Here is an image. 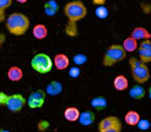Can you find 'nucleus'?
Returning <instances> with one entry per match:
<instances>
[{
  "instance_id": "1",
  "label": "nucleus",
  "mask_w": 151,
  "mask_h": 132,
  "mask_svg": "<svg viewBox=\"0 0 151 132\" xmlns=\"http://www.w3.org/2000/svg\"><path fill=\"white\" fill-rule=\"evenodd\" d=\"M64 14L67 18L65 34L69 37H76L78 34V22L83 20L87 15V8L81 0H74L64 6Z\"/></svg>"
},
{
  "instance_id": "2",
  "label": "nucleus",
  "mask_w": 151,
  "mask_h": 132,
  "mask_svg": "<svg viewBox=\"0 0 151 132\" xmlns=\"http://www.w3.org/2000/svg\"><path fill=\"white\" fill-rule=\"evenodd\" d=\"M5 28L8 32L15 36H22L29 31L31 26V21L27 15L21 12H15L6 17Z\"/></svg>"
},
{
  "instance_id": "3",
  "label": "nucleus",
  "mask_w": 151,
  "mask_h": 132,
  "mask_svg": "<svg viewBox=\"0 0 151 132\" xmlns=\"http://www.w3.org/2000/svg\"><path fill=\"white\" fill-rule=\"evenodd\" d=\"M129 65L132 78L138 84H143L150 79V71L147 64H144L138 58L131 57L129 60Z\"/></svg>"
},
{
  "instance_id": "4",
  "label": "nucleus",
  "mask_w": 151,
  "mask_h": 132,
  "mask_svg": "<svg viewBox=\"0 0 151 132\" xmlns=\"http://www.w3.org/2000/svg\"><path fill=\"white\" fill-rule=\"evenodd\" d=\"M127 57V52L121 44H112L107 48L102 59V65L106 68L113 67L118 63L124 61Z\"/></svg>"
},
{
  "instance_id": "5",
  "label": "nucleus",
  "mask_w": 151,
  "mask_h": 132,
  "mask_svg": "<svg viewBox=\"0 0 151 132\" xmlns=\"http://www.w3.org/2000/svg\"><path fill=\"white\" fill-rule=\"evenodd\" d=\"M31 67L35 73L40 74H46L50 73L53 68V61L46 53H37L32 57L31 61Z\"/></svg>"
},
{
  "instance_id": "6",
  "label": "nucleus",
  "mask_w": 151,
  "mask_h": 132,
  "mask_svg": "<svg viewBox=\"0 0 151 132\" xmlns=\"http://www.w3.org/2000/svg\"><path fill=\"white\" fill-rule=\"evenodd\" d=\"M99 132H121L123 130V123L116 116H108L98 123Z\"/></svg>"
},
{
  "instance_id": "7",
  "label": "nucleus",
  "mask_w": 151,
  "mask_h": 132,
  "mask_svg": "<svg viewBox=\"0 0 151 132\" xmlns=\"http://www.w3.org/2000/svg\"><path fill=\"white\" fill-rule=\"evenodd\" d=\"M26 105L27 99L20 93H14L12 95H8L5 108H7L9 112L13 113H19Z\"/></svg>"
},
{
  "instance_id": "8",
  "label": "nucleus",
  "mask_w": 151,
  "mask_h": 132,
  "mask_svg": "<svg viewBox=\"0 0 151 132\" xmlns=\"http://www.w3.org/2000/svg\"><path fill=\"white\" fill-rule=\"evenodd\" d=\"M46 96L47 95L44 90H35L29 95L28 99H27V105L29 106V109H40V108L43 107L45 103Z\"/></svg>"
},
{
  "instance_id": "9",
  "label": "nucleus",
  "mask_w": 151,
  "mask_h": 132,
  "mask_svg": "<svg viewBox=\"0 0 151 132\" xmlns=\"http://www.w3.org/2000/svg\"><path fill=\"white\" fill-rule=\"evenodd\" d=\"M137 50L138 51V59L144 64H149L151 62V40H141Z\"/></svg>"
},
{
  "instance_id": "10",
  "label": "nucleus",
  "mask_w": 151,
  "mask_h": 132,
  "mask_svg": "<svg viewBox=\"0 0 151 132\" xmlns=\"http://www.w3.org/2000/svg\"><path fill=\"white\" fill-rule=\"evenodd\" d=\"M53 66L58 71H65L70 66V58L64 53H58L54 56Z\"/></svg>"
},
{
  "instance_id": "11",
  "label": "nucleus",
  "mask_w": 151,
  "mask_h": 132,
  "mask_svg": "<svg viewBox=\"0 0 151 132\" xmlns=\"http://www.w3.org/2000/svg\"><path fill=\"white\" fill-rule=\"evenodd\" d=\"M78 123L83 126H89L94 123L95 121V113L92 111H84L80 113V116L78 118Z\"/></svg>"
},
{
  "instance_id": "12",
  "label": "nucleus",
  "mask_w": 151,
  "mask_h": 132,
  "mask_svg": "<svg viewBox=\"0 0 151 132\" xmlns=\"http://www.w3.org/2000/svg\"><path fill=\"white\" fill-rule=\"evenodd\" d=\"M7 77L12 82H19L23 79L24 71L20 67L17 66H12L7 71Z\"/></svg>"
},
{
  "instance_id": "13",
  "label": "nucleus",
  "mask_w": 151,
  "mask_h": 132,
  "mask_svg": "<svg viewBox=\"0 0 151 132\" xmlns=\"http://www.w3.org/2000/svg\"><path fill=\"white\" fill-rule=\"evenodd\" d=\"M44 91L46 93V95L52 96V97H54V96H58L61 94L63 91V85L60 81L52 80V81H50L46 85V88H45Z\"/></svg>"
},
{
  "instance_id": "14",
  "label": "nucleus",
  "mask_w": 151,
  "mask_h": 132,
  "mask_svg": "<svg viewBox=\"0 0 151 132\" xmlns=\"http://www.w3.org/2000/svg\"><path fill=\"white\" fill-rule=\"evenodd\" d=\"M131 36L134 37V39L138 40H144V39H151V34L148 29L142 26H137L132 31Z\"/></svg>"
},
{
  "instance_id": "15",
  "label": "nucleus",
  "mask_w": 151,
  "mask_h": 132,
  "mask_svg": "<svg viewBox=\"0 0 151 132\" xmlns=\"http://www.w3.org/2000/svg\"><path fill=\"white\" fill-rule=\"evenodd\" d=\"M32 35L35 39L42 40L45 39L48 35V29L43 24H37L32 28Z\"/></svg>"
},
{
  "instance_id": "16",
  "label": "nucleus",
  "mask_w": 151,
  "mask_h": 132,
  "mask_svg": "<svg viewBox=\"0 0 151 132\" xmlns=\"http://www.w3.org/2000/svg\"><path fill=\"white\" fill-rule=\"evenodd\" d=\"M113 86L117 91H125L129 88V80L124 74H119V76H115L113 80Z\"/></svg>"
},
{
  "instance_id": "17",
  "label": "nucleus",
  "mask_w": 151,
  "mask_h": 132,
  "mask_svg": "<svg viewBox=\"0 0 151 132\" xmlns=\"http://www.w3.org/2000/svg\"><path fill=\"white\" fill-rule=\"evenodd\" d=\"M129 97L132 99H134V100H141V99H143L145 97L146 91L141 84H137V85H134L129 90Z\"/></svg>"
},
{
  "instance_id": "18",
  "label": "nucleus",
  "mask_w": 151,
  "mask_h": 132,
  "mask_svg": "<svg viewBox=\"0 0 151 132\" xmlns=\"http://www.w3.org/2000/svg\"><path fill=\"white\" fill-rule=\"evenodd\" d=\"M107 100L102 96H97V97H94L91 99L90 101V106L93 110L98 111V112H101V111H104L107 108Z\"/></svg>"
},
{
  "instance_id": "19",
  "label": "nucleus",
  "mask_w": 151,
  "mask_h": 132,
  "mask_svg": "<svg viewBox=\"0 0 151 132\" xmlns=\"http://www.w3.org/2000/svg\"><path fill=\"white\" fill-rule=\"evenodd\" d=\"M80 110L76 107H68L64 111V118L69 122L78 121V118L80 116Z\"/></svg>"
},
{
  "instance_id": "20",
  "label": "nucleus",
  "mask_w": 151,
  "mask_h": 132,
  "mask_svg": "<svg viewBox=\"0 0 151 132\" xmlns=\"http://www.w3.org/2000/svg\"><path fill=\"white\" fill-rule=\"evenodd\" d=\"M140 115L138 113L137 111H129V112H127V113L125 115V122L129 126H137V122L139 121L140 119Z\"/></svg>"
},
{
  "instance_id": "21",
  "label": "nucleus",
  "mask_w": 151,
  "mask_h": 132,
  "mask_svg": "<svg viewBox=\"0 0 151 132\" xmlns=\"http://www.w3.org/2000/svg\"><path fill=\"white\" fill-rule=\"evenodd\" d=\"M122 46L127 53H132V52H134V51H137L138 43L137 39H134V37H132L131 35H129V37L124 39Z\"/></svg>"
},
{
  "instance_id": "22",
  "label": "nucleus",
  "mask_w": 151,
  "mask_h": 132,
  "mask_svg": "<svg viewBox=\"0 0 151 132\" xmlns=\"http://www.w3.org/2000/svg\"><path fill=\"white\" fill-rule=\"evenodd\" d=\"M13 3V0H0V23L4 22L6 19V10Z\"/></svg>"
},
{
  "instance_id": "23",
  "label": "nucleus",
  "mask_w": 151,
  "mask_h": 132,
  "mask_svg": "<svg viewBox=\"0 0 151 132\" xmlns=\"http://www.w3.org/2000/svg\"><path fill=\"white\" fill-rule=\"evenodd\" d=\"M73 61L76 66H83V64H86L87 62V57L84 55V54L78 53V54H76L74 56Z\"/></svg>"
},
{
  "instance_id": "24",
  "label": "nucleus",
  "mask_w": 151,
  "mask_h": 132,
  "mask_svg": "<svg viewBox=\"0 0 151 132\" xmlns=\"http://www.w3.org/2000/svg\"><path fill=\"white\" fill-rule=\"evenodd\" d=\"M95 14L99 19H106L108 16V10L106 7H104V5H100L96 9Z\"/></svg>"
},
{
  "instance_id": "25",
  "label": "nucleus",
  "mask_w": 151,
  "mask_h": 132,
  "mask_svg": "<svg viewBox=\"0 0 151 132\" xmlns=\"http://www.w3.org/2000/svg\"><path fill=\"white\" fill-rule=\"evenodd\" d=\"M49 127H50V122L46 121V119H40L37 122V130L40 132L46 131Z\"/></svg>"
},
{
  "instance_id": "26",
  "label": "nucleus",
  "mask_w": 151,
  "mask_h": 132,
  "mask_svg": "<svg viewBox=\"0 0 151 132\" xmlns=\"http://www.w3.org/2000/svg\"><path fill=\"white\" fill-rule=\"evenodd\" d=\"M137 126L138 127V129L139 130H147L149 129L150 126H151V123L148 119H139V121L137 122Z\"/></svg>"
},
{
  "instance_id": "27",
  "label": "nucleus",
  "mask_w": 151,
  "mask_h": 132,
  "mask_svg": "<svg viewBox=\"0 0 151 132\" xmlns=\"http://www.w3.org/2000/svg\"><path fill=\"white\" fill-rule=\"evenodd\" d=\"M81 76V68L76 66V67H72L70 70H69V76L71 78H78V76Z\"/></svg>"
},
{
  "instance_id": "28",
  "label": "nucleus",
  "mask_w": 151,
  "mask_h": 132,
  "mask_svg": "<svg viewBox=\"0 0 151 132\" xmlns=\"http://www.w3.org/2000/svg\"><path fill=\"white\" fill-rule=\"evenodd\" d=\"M44 5H46L47 7H49L50 9H52L53 11H55L56 13H58L59 11V4L56 2V0H48Z\"/></svg>"
},
{
  "instance_id": "29",
  "label": "nucleus",
  "mask_w": 151,
  "mask_h": 132,
  "mask_svg": "<svg viewBox=\"0 0 151 132\" xmlns=\"http://www.w3.org/2000/svg\"><path fill=\"white\" fill-rule=\"evenodd\" d=\"M8 94L3 91H0V107H5L6 101H7Z\"/></svg>"
},
{
  "instance_id": "30",
  "label": "nucleus",
  "mask_w": 151,
  "mask_h": 132,
  "mask_svg": "<svg viewBox=\"0 0 151 132\" xmlns=\"http://www.w3.org/2000/svg\"><path fill=\"white\" fill-rule=\"evenodd\" d=\"M43 8H44V13L46 14L47 16L51 17V16H54V15H56V14H57L55 11H53L52 9H50L49 7H47L46 5H44V6H43Z\"/></svg>"
},
{
  "instance_id": "31",
  "label": "nucleus",
  "mask_w": 151,
  "mask_h": 132,
  "mask_svg": "<svg viewBox=\"0 0 151 132\" xmlns=\"http://www.w3.org/2000/svg\"><path fill=\"white\" fill-rule=\"evenodd\" d=\"M92 3L96 6H100V5H105L106 0H92Z\"/></svg>"
},
{
  "instance_id": "32",
  "label": "nucleus",
  "mask_w": 151,
  "mask_h": 132,
  "mask_svg": "<svg viewBox=\"0 0 151 132\" xmlns=\"http://www.w3.org/2000/svg\"><path fill=\"white\" fill-rule=\"evenodd\" d=\"M5 41H6V35L4 34H2V32H0V48L5 43Z\"/></svg>"
},
{
  "instance_id": "33",
  "label": "nucleus",
  "mask_w": 151,
  "mask_h": 132,
  "mask_svg": "<svg viewBox=\"0 0 151 132\" xmlns=\"http://www.w3.org/2000/svg\"><path fill=\"white\" fill-rule=\"evenodd\" d=\"M16 1L18 3H20V4H25V3H27L29 1V0H16Z\"/></svg>"
}]
</instances>
